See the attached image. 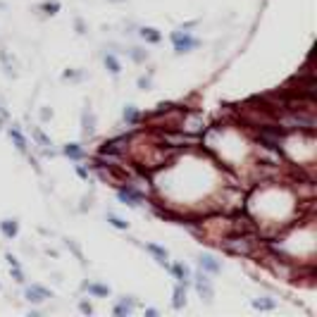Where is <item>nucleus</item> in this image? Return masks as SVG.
<instances>
[{
    "mask_svg": "<svg viewBox=\"0 0 317 317\" xmlns=\"http://www.w3.org/2000/svg\"><path fill=\"white\" fill-rule=\"evenodd\" d=\"M253 305L260 308V310H272V308H274V301H255Z\"/></svg>",
    "mask_w": 317,
    "mask_h": 317,
    "instance_id": "obj_18",
    "label": "nucleus"
},
{
    "mask_svg": "<svg viewBox=\"0 0 317 317\" xmlns=\"http://www.w3.org/2000/svg\"><path fill=\"white\" fill-rule=\"evenodd\" d=\"M110 2H124V0H110Z\"/></svg>",
    "mask_w": 317,
    "mask_h": 317,
    "instance_id": "obj_25",
    "label": "nucleus"
},
{
    "mask_svg": "<svg viewBox=\"0 0 317 317\" xmlns=\"http://www.w3.org/2000/svg\"><path fill=\"white\" fill-rule=\"evenodd\" d=\"M0 10H5V2H2V0H0Z\"/></svg>",
    "mask_w": 317,
    "mask_h": 317,
    "instance_id": "obj_24",
    "label": "nucleus"
},
{
    "mask_svg": "<svg viewBox=\"0 0 317 317\" xmlns=\"http://www.w3.org/2000/svg\"><path fill=\"white\" fill-rule=\"evenodd\" d=\"M184 303H186V291L179 284V286L174 288V308H184Z\"/></svg>",
    "mask_w": 317,
    "mask_h": 317,
    "instance_id": "obj_9",
    "label": "nucleus"
},
{
    "mask_svg": "<svg viewBox=\"0 0 317 317\" xmlns=\"http://www.w3.org/2000/svg\"><path fill=\"white\" fill-rule=\"evenodd\" d=\"M43 10H46L48 15H55L60 10V2H55V0H53V2H43Z\"/></svg>",
    "mask_w": 317,
    "mask_h": 317,
    "instance_id": "obj_17",
    "label": "nucleus"
},
{
    "mask_svg": "<svg viewBox=\"0 0 317 317\" xmlns=\"http://www.w3.org/2000/svg\"><path fill=\"white\" fill-rule=\"evenodd\" d=\"M105 67H108L112 74H119V72H122V67H119V62L115 60V55H105Z\"/></svg>",
    "mask_w": 317,
    "mask_h": 317,
    "instance_id": "obj_11",
    "label": "nucleus"
},
{
    "mask_svg": "<svg viewBox=\"0 0 317 317\" xmlns=\"http://www.w3.org/2000/svg\"><path fill=\"white\" fill-rule=\"evenodd\" d=\"M10 136L15 139V143H17V148H19V150H24V148H27V141H24V136H22V134H19V131H17L15 127L10 129Z\"/></svg>",
    "mask_w": 317,
    "mask_h": 317,
    "instance_id": "obj_13",
    "label": "nucleus"
},
{
    "mask_svg": "<svg viewBox=\"0 0 317 317\" xmlns=\"http://www.w3.org/2000/svg\"><path fill=\"white\" fill-rule=\"evenodd\" d=\"M141 36H143L145 41H150V43H158V41H160V33L155 29H150V27H143V29H141Z\"/></svg>",
    "mask_w": 317,
    "mask_h": 317,
    "instance_id": "obj_10",
    "label": "nucleus"
},
{
    "mask_svg": "<svg viewBox=\"0 0 317 317\" xmlns=\"http://www.w3.org/2000/svg\"><path fill=\"white\" fill-rule=\"evenodd\" d=\"M134 310V301H127V298H122V303L115 308V315H119V317H124V315H129Z\"/></svg>",
    "mask_w": 317,
    "mask_h": 317,
    "instance_id": "obj_8",
    "label": "nucleus"
},
{
    "mask_svg": "<svg viewBox=\"0 0 317 317\" xmlns=\"http://www.w3.org/2000/svg\"><path fill=\"white\" fill-rule=\"evenodd\" d=\"M33 136H36V139L41 141V145H50V141H48V139L43 136V131H41V129H33Z\"/></svg>",
    "mask_w": 317,
    "mask_h": 317,
    "instance_id": "obj_21",
    "label": "nucleus"
},
{
    "mask_svg": "<svg viewBox=\"0 0 317 317\" xmlns=\"http://www.w3.org/2000/svg\"><path fill=\"white\" fill-rule=\"evenodd\" d=\"M145 248H148V251H150V253L158 258V262H160V265H165V262H167V251H165V248H160V246H155V243H148Z\"/></svg>",
    "mask_w": 317,
    "mask_h": 317,
    "instance_id": "obj_7",
    "label": "nucleus"
},
{
    "mask_svg": "<svg viewBox=\"0 0 317 317\" xmlns=\"http://www.w3.org/2000/svg\"><path fill=\"white\" fill-rule=\"evenodd\" d=\"M0 229H2V234L7 236V238H12V236H17V222L15 220H5V222H0Z\"/></svg>",
    "mask_w": 317,
    "mask_h": 317,
    "instance_id": "obj_6",
    "label": "nucleus"
},
{
    "mask_svg": "<svg viewBox=\"0 0 317 317\" xmlns=\"http://www.w3.org/2000/svg\"><path fill=\"white\" fill-rule=\"evenodd\" d=\"M81 310H84V313H88V315H91V313H93V308H91V305H88V303H81Z\"/></svg>",
    "mask_w": 317,
    "mask_h": 317,
    "instance_id": "obj_23",
    "label": "nucleus"
},
{
    "mask_svg": "<svg viewBox=\"0 0 317 317\" xmlns=\"http://www.w3.org/2000/svg\"><path fill=\"white\" fill-rule=\"evenodd\" d=\"M64 155H69V158H74V160H77V158H81V148H79L77 143L67 145V148H64Z\"/></svg>",
    "mask_w": 317,
    "mask_h": 317,
    "instance_id": "obj_15",
    "label": "nucleus"
},
{
    "mask_svg": "<svg viewBox=\"0 0 317 317\" xmlns=\"http://www.w3.org/2000/svg\"><path fill=\"white\" fill-rule=\"evenodd\" d=\"M119 198L127 203V205H139V203H141V196H139L134 189H119Z\"/></svg>",
    "mask_w": 317,
    "mask_h": 317,
    "instance_id": "obj_4",
    "label": "nucleus"
},
{
    "mask_svg": "<svg viewBox=\"0 0 317 317\" xmlns=\"http://www.w3.org/2000/svg\"><path fill=\"white\" fill-rule=\"evenodd\" d=\"M172 41H174V50H176V53H186V50H193V48L198 46V41H196V38H191V36H189L184 29L174 31Z\"/></svg>",
    "mask_w": 317,
    "mask_h": 317,
    "instance_id": "obj_1",
    "label": "nucleus"
},
{
    "mask_svg": "<svg viewBox=\"0 0 317 317\" xmlns=\"http://www.w3.org/2000/svg\"><path fill=\"white\" fill-rule=\"evenodd\" d=\"M139 86H141V88H148V86H150V79H148V77L139 79Z\"/></svg>",
    "mask_w": 317,
    "mask_h": 317,
    "instance_id": "obj_22",
    "label": "nucleus"
},
{
    "mask_svg": "<svg viewBox=\"0 0 317 317\" xmlns=\"http://www.w3.org/2000/svg\"><path fill=\"white\" fill-rule=\"evenodd\" d=\"M124 119H127L129 124H134V122H136V110H134V108H127V110H124Z\"/></svg>",
    "mask_w": 317,
    "mask_h": 317,
    "instance_id": "obj_20",
    "label": "nucleus"
},
{
    "mask_svg": "<svg viewBox=\"0 0 317 317\" xmlns=\"http://www.w3.org/2000/svg\"><path fill=\"white\" fill-rule=\"evenodd\" d=\"M88 291H91V293H95V296H108V293H110V288L100 286V284H88Z\"/></svg>",
    "mask_w": 317,
    "mask_h": 317,
    "instance_id": "obj_16",
    "label": "nucleus"
},
{
    "mask_svg": "<svg viewBox=\"0 0 317 317\" xmlns=\"http://www.w3.org/2000/svg\"><path fill=\"white\" fill-rule=\"evenodd\" d=\"M174 274H176V279H179L181 284H186V279H189V269H186L184 265H176V267H174Z\"/></svg>",
    "mask_w": 317,
    "mask_h": 317,
    "instance_id": "obj_14",
    "label": "nucleus"
},
{
    "mask_svg": "<svg viewBox=\"0 0 317 317\" xmlns=\"http://www.w3.org/2000/svg\"><path fill=\"white\" fill-rule=\"evenodd\" d=\"M196 288H198L201 298H205L207 303H212V286H210V279H207L203 272L198 274V277H196Z\"/></svg>",
    "mask_w": 317,
    "mask_h": 317,
    "instance_id": "obj_2",
    "label": "nucleus"
},
{
    "mask_svg": "<svg viewBox=\"0 0 317 317\" xmlns=\"http://www.w3.org/2000/svg\"><path fill=\"white\" fill-rule=\"evenodd\" d=\"M198 262H201L203 269H207V272H220V269H222V265L212 258V255H201V260H198Z\"/></svg>",
    "mask_w": 317,
    "mask_h": 317,
    "instance_id": "obj_5",
    "label": "nucleus"
},
{
    "mask_svg": "<svg viewBox=\"0 0 317 317\" xmlns=\"http://www.w3.org/2000/svg\"><path fill=\"white\" fill-rule=\"evenodd\" d=\"M110 224L117 227V229H127V222H124V220H119V217H115V215H110Z\"/></svg>",
    "mask_w": 317,
    "mask_h": 317,
    "instance_id": "obj_19",
    "label": "nucleus"
},
{
    "mask_svg": "<svg viewBox=\"0 0 317 317\" xmlns=\"http://www.w3.org/2000/svg\"><path fill=\"white\" fill-rule=\"evenodd\" d=\"M93 124H95L93 112H84V134H93Z\"/></svg>",
    "mask_w": 317,
    "mask_h": 317,
    "instance_id": "obj_12",
    "label": "nucleus"
},
{
    "mask_svg": "<svg viewBox=\"0 0 317 317\" xmlns=\"http://www.w3.org/2000/svg\"><path fill=\"white\" fill-rule=\"evenodd\" d=\"M27 298H29V301H33V303H41V301H46V298H53V293H50L48 288L33 284V286L27 288Z\"/></svg>",
    "mask_w": 317,
    "mask_h": 317,
    "instance_id": "obj_3",
    "label": "nucleus"
}]
</instances>
